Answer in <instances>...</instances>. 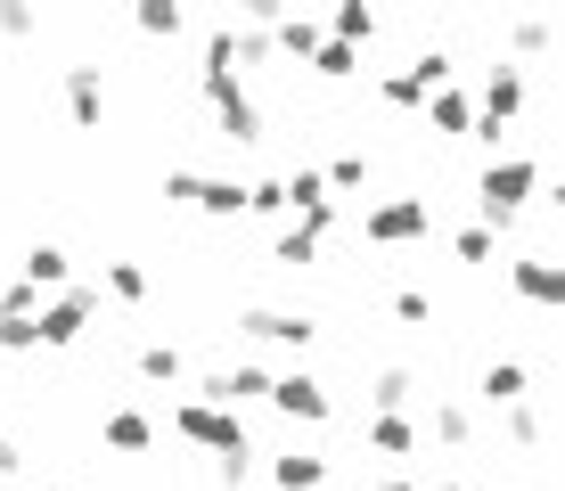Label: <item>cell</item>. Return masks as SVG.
Masks as SVG:
<instances>
[{
	"mask_svg": "<svg viewBox=\"0 0 565 491\" xmlns=\"http://www.w3.org/2000/svg\"><path fill=\"white\" fill-rule=\"evenodd\" d=\"M369 181V156H337V164L320 172V189H361Z\"/></svg>",
	"mask_w": 565,
	"mask_h": 491,
	"instance_id": "cell-32",
	"label": "cell"
},
{
	"mask_svg": "<svg viewBox=\"0 0 565 491\" xmlns=\"http://www.w3.org/2000/svg\"><path fill=\"white\" fill-rule=\"evenodd\" d=\"M140 33H148V42H181V33H189V17L172 9V0H148V9H140Z\"/></svg>",
	"mask_w": 565,
	"mask_h": 491,
	"instance_id": "cell-26",
	"label": "cell"
},
{
	"mask_svg": "<svg viewBox=\"0 0 565 491\" xmlns=\"http://www.w3.org/2000/svg\"><path fill=\"white\" fill-rule=\"evenodd\" d=\"M435 491H459V483H435Z\"/></svg>",
	"mask_w": 565,
	"mask_h": 491,
	"instance_id": "cell-39",
	"label": "cell"
},
{
	"mask_svg": "<svg viewBox=\"0 0 565 491\" xmlns=\"http://www.w3.org/2000/svg\"><path fill=\"white\" fill-rule=\"evenodd\" d=\"M238 328H246L255 344H296V352H311V337H320V320H311V311H279V303H246Z\"/></svg>",
	"mask_w": 565,
	"mask_h": 491,
	"instance_id": "cell-8",
	"label": "cell"
},
{
	"mask_svg": "<svg viewBox=\"0 0 565 491\" xmlns=\"http://www.w3.org/2000/svg\"><path fill=\"white\" fill-rule=\"evenodd\" d=\"M353 66H361V57L344 50V42H320V50H311V74H320V83H353Z\"/></svg>",
	"mask_w": 565,
	"mask_h": 491,
	"instance_id": "cell-27",
	"label": "cell"
},
{
	"mask_svg": "<svg viewBox=\"0 0 565 491\" xmlns=\"http://www.w3.org/2000/svg\"><path fill=\"white\" fill-rule=\"evenodd\" d=\"M57 98H66L74 131H99L107 124V66H66L57 74Z\"/></svg>",
	"mask_w": 565,
	"mask_h": 491,
	"instance_id": "cell-9",
	"label": "cell"
},
{
	"mask_svg": "<svg viewBox=\"0 0 565 491\" xmlns=\"http://www.w3.org/2000/svg\"><path fill=\"white\" fill-rule=\"evenodd\" d=\"M369 491H418V483H402V476H385V483H369Z\"/></svg>",
	"mask_w": 565,
	"mask_h": 491,
	"instance_id": "cell-38",
	"label": "cell"
},
{
	"mask_svg": "<svg viewBox=\"0 0 565 491\" xmlns=\"http://www.w3.org/2000/svg\"><path fill=\"white\" fill-rule=\"evenodd\" d=\"M524 115V74L516 66H492L483 74V115H476V131H467V140H492L500 148V131H509Z\"/></svg>",
	"mask_w": 565,
	"mask_h": 491,
	"instance_id": "cell-5",
	"label": "cell"
},
{
	"mask_svg": "<svg viewBox=\"0 0 565 491\" xmlns=\"http://www.w3.org/2000/svg\"><path fill=\"white\" fill-rule=\"evenodd\" d=\"M435 230V205L426 196H385V205H369V246H411Z\"/></svg>",
	"mask_w": 565,
	"mask_h": 491,
	"instance_id": "cell-6",
	"label": "cell"
},
{
	"mask_svg": "<svg viewBox=\"0 0 565 491\" xmlns=\"http://www.w3.org/2000/svg\"><path fill=\"white\" fill-rule=\"evenodd\" d=\"M198 393H205V409L263 402V393H270V369H255V361H238V369H205V377H198Z\"/></svg>",
	"mask_w": 565,
	"mask_h": 491,
	"instance_id": "cell-10",
	"label": "cell"
},
{
	"mask_svg": "<svg viewBox=\"0 0 565 491\" xmlns=\"http://www.w3.org/2000/svg\"><path fill=\"white\" fill-rule=\"evenodd\" d=\"M263 402H270V409H287V418H311V426H328V418H337V393L311 377V369H287V377H270Z\"/></svg>",
	"mask_w": 565,
	"mask_h": 491,
	"instance_id": "cell-7",
	"label": "cell"
},
{
	"mask_svg": "<svg viewBox=\"0 0 565 491\" xmlns=\"http://www.w3.org/2000/svg\"><path fill=\"white\" fill-rule=\"evenodd\" d=\"M270 263L279 270H311L320 263V230H279V238H270Z\"/></svg>",
	"mask_w": 565,
	"mask_h": 491,
	"instance_id": "cell-19",
	"label": "cell"
},
{
	"mask_svg": "<svg viewBox=\"0 0 565 491\" xmlns=\"http://www.w3.org/2000/svg\"><path fill=\"white\" fill-rule=\"evenodd\" d=\"M0 33H9V42H25V33H42V17H33V9H0Z\"/></svg>",
	"mask_w": 565,
	"mask_h": 491,
	"instance_id": "cell-36",
	"label": "cell"
},
{
	"mask_svg": "<svg viewBox=\"0 0 565 491\" xmlns=\"http://www.w3.org/2000/svg\"><path fill=\"white\" fill-rule=\"evenodd\" d=\"M107 442L124 450V459H140V450L156 442V426H148V409H107Z\"/></svg>",
	"mask_w": 565,
	"mask_h": 491,
	"instance_id": "cell-17",
	"label": "cell"
},
{
	"mask_svg": "<svg viewBox=\"0 0 565 491\" xmlns=\"http://www.w3.org/2000/svg\"><path fill=\"white\" fill-rule=\"evenodd\" d=\"M172 435L181 442H198V450H213V459H255L246 450V426H238V409H205V402H172Z\"/></svg>",
	"mask_w": 565,
	"mask_h": 491,
	"instance_id": "cell-2",
	"label": "cell"
},
{
	"mask_svg": "<svg viewBox=\"0 0 565 491\" xmlns=\"http://www.w3.org/2000/svg\"><path fill=\"white\" fill-rule=\"evenodd\" d=\"M328 25H337L328 42H344V50H353V42H369V33H377V9H369V0H344V9L328 17Z\"/></svg>",
	"mask_w": 565,
	"mask_h": 491,
	"instance_id": "cell-23",
	"label": "cell"
},
{
	"mask_svg": "<svg viewBox=\"0 0 565 491\" xmlns=\"http://www.w3.org/2000/svg\"><path fill=\"white\" fill-rule=\"evenodd\" d=\"M369 450H385V459H411V450H418V426H411V418H369Z\"/></svg>",
	"mask_w": 565,
	"mask_h": 491,
	"instance_id": "cell-22",
	"label": "cell"
},
{
	"mask_svg": "<svg viewBox=\"0 0 565 491\" xmlns=\"http://www.w3.org/2000/svg\"><path fill=\"white\" fill-rule=\"evenodd\" d=\"M394 320H402V328H426V320H435V295L402 287V295H394Z\"/></svg>",
	"mask_w": 565,
	"mask_h": 491,
	"instance_id": "cell-31",
	"label": "cell"
},
{
	"mask_svg": "<svg viewBox=\"0 0 565 491\" xmlns=\"http://www.w3.org/2000/svg\"><path fill=\"white\" fill-rule=\"evenodd\" d=\"M90 311H99V287H66V295H57V303H42V311H33V344H50V352L83 344Z\"/></svg>",
	"mask_w": 565,
	"mask_h": 491,
	"instance_id": "cell-4",
	"label": "cell"
},
{
	"mask_svg": "<svg viewBox=\"0 0 565 491\" xmlns=\"http://www.w3.org/2000/svg\"><path fill=\"white\" fill-rule=\"evenodd\" d=\"M509 287H516V295H524V303H533V311L565 303V279H557L550 263H541V254H524V263H509Z\"/></svg>",
	"mask_w": 565,
	"mask_h": 491,
	"instance_id": "cell-12",
	"label": "cell"
},
{
	"mask_svg": "<svg viewBox=\"0 0 565 491\" xmlns=\"http://www.w3.org/2000/svg\"><path fill=\"white\" fill-rule=\"evenodd\" d=\"M107 295H115V303H140V295H148V270H140V263H107Z\"/></svg>",
	"mask_w": 565,
	"mask_h": 491,
	"instance_id": "cell-28",
	"label": "cell"
},
{
	"mask_svg": "<svg viewBox=\"0 0 565 491\" xmlns=\"http://www.w3.org/2000/svg\"><path fill=\"white\" fill-rule=\"evenodd\" d=\"M426 435H435L443 450H467V442H476V409L451 402V393H435V409H426Z\"/></svg>",
	"mask_w": 565,
	"mask_h": 491,
	"instance_id": "cell-13",
	"label": "cell"
},
{
	"mask_svg": "<svg viewBox=\"0 0 565 491\" xmlns=\"http://www.w3.org/2000/svg\"><path fill=\"white\" fill-rule=\"evenodd\" d=\"M270 483H279V491H320V483H328V459H311V450H287V459L270 467Z\"/></svg>",
	"mask_w": 565,
	"mask_h": 491,
	"instance_id": "cell-18",
	"label": "cell"
},
{
	"mask_svg": "<svg viewBox=\"0 0 565 491\" xmlns=\"http://www.w3.org/2000/svg\"><path fill=\"white\" fill-rule=\"evenodd\" d=\"M198 90H205V107L222 115V140H238V148L263 140V107L238 90V74H230V66H198Z\"/></svg>",
	"mask_w": 565,
	"mask_h": 491,
	"instance_id": "cell-3",
	"label": "cell"
},
{
	"mask_svg": "<svg viewBox=\"0 0 565 491\" xmlns=\"http://www.w3.org/2000/svg\"><path fill=\"white\" fill-rule=\"evenodd\" d=\"M411 83H418V90H443V83H451V57H443V50H418V57H411Z\"/></svg>",
	"mask_w": 565,
	"mask_h": 491,
	"instance_id": "cell-29",
	"label": "cell"
},
{
	"mask_svg": "<svg viewBox=\"0 0 565 491\" xmlns=\"http://www.w3.org/2000/svg\"><path fill=\"white\" fill-rule=\"evenodd\" d=\"M476 393L492 409H509V402H524V361H483V377H476Z\"/></svg>",
	"mask_w": 565,
	"mask_h": 491,
	"instance_id": "cell-16",
	"label": "cell"
},
{
	"mask_svg": "<svg viewBox=\"0 0 565 491\" xmlns=\"http://www.w3.org/2000/svg\"><path fill=\"white\" fill-rule=\"evenodd\" d=\"M426 115H435V131H451V140H467V131H476V98L467 90H426Z\"/></svg>",
	"mask_w": 565,
	"mask_h": 491,
	"instance_id": "cell-14",
	"label": "cell"
},
{
	"mask_svg": "<svg viewBox=\"0 0 565 491\" xmlns=\"http://www.w3.org/2000/svg\"><path fill=\"white\" fill-rule=\"evenodd\" d=\"M533 189H541V164L533 156H492V164H483V181H476V205H483V230H509L524 205H533Z\"/></svg>",
	"mask_w": 565,
	"mask_h": 491,
	"instance_id": "cell-1",
	"label": "cell"
},
{
	"mask_svg": "<svg viewBox=\"0 0 565 491\" xmlns=\"http://www.w3.org/2000/svg\"><path fill=\"white\" fill-rule=\"evenodd\" d=\"M66 270H74L66 246H33V254H25V287H33V295H42V287H66Z\"/></svg>",
	"mask_w": 565,
	"mask_h": 491,
	"instance_id": "cell-20",
	"label": "cell"
},
{
	"mask_svg": "<svg viewBox=\"0 0 565 491\" xmlns=\"http://www.w3.org/2000/svg\"><path fill=\"white\" fill-rule=\"evenodd\" d=\"M500 426H509V442H516V450H541V435H550V426H541V402H533V393L500 409Z\"/></svg>",
	"mask_w": 565,
	"mask_h": 491,
	"instance_id": "cell-21",
	"label": "cell"
},
{
	"mask_svg": "<svg viewBox=\"0 0 565 491\" xmlns=\"http://www.w3.org/2000/svg\"><path fill=\"white\" fill-rule=\"evenodd\" d=\"M17 467H25V450H17L9 435H0V483H9V476H17Z\"/></svg>",
	"mask_w": 565,
	"mask_h": 491,
	"instance_id": "cell-37",
	"label": "cell"
},
{
	"mask_svg": "<svg viewBox=\"0 0 565 491\" xmlns=\"http://www.w3.org/2000/svg\"><path fill=\"white\" fill-rule=\"evenodd\" d=\"M246 213H287V196H279V181H246Z\"/></svg>",
	"mask_w": 565,
	"mask_h": 491,
	"instance_id": "cell-35",
	"label": "cell"
},
{
	"mask_svg": "<svg viewBox=\"0 0 565 491\" xmlns=\"http://www.w3.org/2000/svg\"><path fill=\"white\" fill-rule=\"evenodd\" d=\"M270 42H279L287 57H311V50H320V42H328V33H320V25H311V17H279V25H270Z\"/></svg>",
	"mask_w": 565,
	"mask_h": 491,
	"instance_id": "cell-24",
	"label": "cell"
},
{
	"mask_svg": "<svg viewBox=\"0 0 565 491\" xmlns=\"http://www.w3.org/2000/svg\"><path fill=\"white\" fill-rule=\"evenodd\" d=\"M377 98H385V107H418V83H411V74H385V83H377Z\"/></svg>",
	"mask_w": 565,
	"mask_h": 491,
	"instance_id": "cell-34",
	"label": "cell"
},
{
	"mask_svg": "<svg viewBox=\"0 0 565 491\" xmlns=\"http://www.w3.org/2000/svg\"><path fill=\"white\" fill-rule=\"evenodd\" d=\"M418 402V369H402V361H385L377 377H369V418H402V409Z\"/></svg>",
	"mask_w": 565,
	"mask_h": 491,
	"instance_id": "cell-11",
	"label": "cell"
},
{
	"mask_svg": "<svg viewBox=\"0 0 565 491\" xmlns=\"http://www.w3.org/2000/svg\"><path fill=\"white\" fill-rule=\"evenodd\" d=\"M492 246H500V238H492L483 222H476V230H459V238H451V254H459V263H492Z\"/></svg>",
	"mask_w": 565,
	"mask_h": 491,
	"instance_id": "cell-33",
	"label": "cell"
},
{
	"mask_svg": "<svg viewBox=\"0 0 565 491\" xmlns=\"http://www.w3.org/2000/svg\"><path fill=\"white\" fill-rule=\"evenodd\" d=\"M131 369H140L148 385H181V377H189V352H181V344H164V337H148Z\"/></svg>",
	"mask_w": 565,
	"mask_h": 491,
	"instance_id": "cell-15",
	"label": "cell"
},
{
	"mask_svg": "<svg viewBox=\"0 0 565 491\" xmlns=\"http://www.w3.org/2000/svg\"><path fill=\"white\" fill-rule=\"evenodd\" d=\"M509 50L550 57V50H557V25H550V17H516V25H509Z\"/></svg>",
	"mask_w": 565,
	"mask_h": 491,
	"instance_id": "cell-25",
	"label": "cell"
},
{
	"mask_svg": "<svg viewBox=\"0 0 565 491\" xmlns=\"http://www.w3.org/2000/svg\"><path fill=\"white\" fill-rule=\"evenodd\" d=\"M33 311H42V295H33L25 279H17V287H0V328H9V320H33Z\"/></svg>",
	"mask_w": 565,
	"mask_h": 491,
	"instance_id": "cell-30",
	"label": "cell"
}]
</instances>
